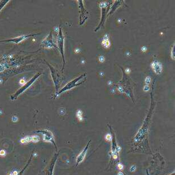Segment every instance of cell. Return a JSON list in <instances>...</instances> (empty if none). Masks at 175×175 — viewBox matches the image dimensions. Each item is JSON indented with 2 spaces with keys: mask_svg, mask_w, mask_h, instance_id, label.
I'll use <instances>...</instances> for the list:
<instances>
[{
  "mask_svg": "<svg viewBox=\"0 0 175 175\" xmlns=\"http://www.w3.org/2000/svg\"><path fill=\"white\" fill-rule=\"evenodd\" d=\"M40 75H41V73H38L37 74H36V75H34V76L29 80V81H28L27 83H26V84H25L24 85H23V86H22V87L20 88L19 89H18V90H17V92H15L14 94H12V95L11 96V100L12 101L17 100L18 96L20 95L22 93L24 92L26 89H27L28 88L30 87V86L32 85L33 84V83H34V82L36 81V79H37L39 78Z\"/></svg>",
  "mask_w": 175,
  "mask_h": 175,
  "instance_id": "obj_1",
  "label": "cell"
},
{
  "mask_svg": "<svg viewBox=\"0 0 175 175\" xmlns=\"http://www.w3.org/2000/svg\"><path fill=\"white\" fill-rule=\"evenodd\" d=\"M112 133V148H111V152L112 155H113V158L116 159L118 158L119 156V153L121 150V147H119L116 143V140L115 138V133L113 132L111 130Z\"/></svg>",
  "mask_w": 175,
  "mask_h": 175,
  "instance_id": "obj_2",
  "label": "cell"
},
{
  "mask_svg": "<svg viewBox=\"0 0 175 175\" xmlns=\"http://www.w3.org/2000/svg\"><path fill=\"white\" fill-rule=\"evenodd\" d=\"M38 133H42L43 136V140L47 142H50L54 144L56 146V143L54 141V137L53 133L48 130H41L37 131Z\"/></svg>",
  "mask_w": 175,
  "mask_h": 175,
  "instance_id": "obj_3",
  "label": "cell"
},
{
  "mask_svg": "<svg viewBox=\"0 0 175 175\" xmlns=\"http://www.w3.org/2000/svg\"><path fill=\"white\" fill-rule=\"evenodd\" d=\"M39 34H28V35H24V36H19V37L13 38V39H9V40H3V41H0V43L1 42H13V43H15L16 44H18L20 43V42H22V41L26 40L27 39L29 38L31 36H34L36 35H37Z\"/></svg>",
  "mask_w": 175,
  "mask_h": 175,
  "instance_id": "obj_4",
  "label": "cell"
},
{
  "mask_svg": "<svg viewBox=\"0 0 175 175\" xmlns=\"http://www.w3.org/2000/svg\"><path fill=\"white\" fill-rule=\"evenodd\" d=\"M90 141H89V142L88 143V144L86 145V146L84 148L83 151H81L80 153L79 154L78 157L76 158V164L75 166H78L79 164H80V163H82L83 162V160H84L85 158L86 155L87 154L88 149H89V146L90 143Z\"/></svg>",
  "mask_w": 175,
  "mask_h": 175,
  "instance_id": "obj_5",
  "label": "cell"
},
{
  "mask_svg": "<svg viewBox=\"0 0 175 175\" xmlns=\"http://www.w3.org/2000/svg\"><path fill=\"white\" fill-rule=\"evenodd\" d=\"M151 67L154 70V72L157 75H159L163 71V66H162L161 63L158 61H154L151 63Z\"/></svg>",
  "mask_w": 175,
  "mask_h": 175,
  "instance_id": "obj_6",
  "label": "cell"
},
{
  "mask_svg": "<svg viewBox=\"0 0 175 175\" xmlns=\"http://www.w3.org/2000/svg\"><path fill=\"white\" fill-rule=\"evenodd\" d=\"M42 45L44 48H51L53 47H56L55 45H54L53 42V40H52V36L51 34H50L49 35L46 39H45L42 42Z\"/></svg>",
  "mask_w": 175,
  "mask_h": 175,
  "instance_id": "obj_7",
  "label": "cell"
},
{
  "mask_svg": "<svg viewBox=\"0 0 175 175\" xmlns=\"http://www.w3.org/2000/svg\"><path fill=\"white\" fill-rule=\"evenodd\" d=\"M58 47H59V49L61 51V54L62 55L63 58L64 59V56H63V37L62 36V31H61V29H60L59 36H58Z\"/></svg>",
  "mask_w": 175,
  "mask_h": 175,
  "instance_id": "obj_8",
  "label": "cell"
},
{
  "mask_svg": "<svg viewBox=\"0 0 175 175\" xmlns=\"http://www.w3.org/2000/svg\"><path fill=\"white\" fill-rule=\"evenodd\" d=\"M102 45L105 48H109L110 45H111V43H110L109 40V36L107 34L104 36L103 39L102 41Z\"/></svg>",
  "mask_w": 175,
  "mask_h": 175,
  "instance_id": "obj_9",
  "label": "cell"
},
{
  "mask_svg": "<svg viewBox=\"0 0 175 175\" xmlns=\"http://www.w3.org/2000/svg\"><path fill=\"white\" fill-rule=\"evenodd\" d=\"M20 143H22V144L29 143V142H31V136L27 135V136L24 137L22 138V139L20 140Z\"/></svg>",
  "mask_w": 175,
  "mask_h": 175,
  "instance_id": "obj_10",
  "label": "cell"
},
{
  "mask_svg": "<svg viewBox=\"0 0 175 175\" xmlns=\"http://www.w3.org/2000/svg\"><path fill=\"white\" fill-rule=\"evenodd\" d=\"M76 117L80 121H82L83 120V112H82V111L81 110H78V111H77Z\"/></svg>",
  "mask_w": 175,
  "mask_h": 175,
  "instance_id": "obj_11",
  "label": "cell"
},
{
  "mask_svg": "<svg viewBox=\"0 0 175 175\" xmlns=\"http://www.w3.org/2000/svg\"><path fill=\"white\" fill-rule=\"evenodd\" d=\"M40 137L37 135H33L31 136V142H32L34 143L38 142L40 141Z\"/></svg>",
  "mask_w": 175,
  "mask_h": 175,
  "instance_id": "obj_12",
  "label": "cell"
},
{
  "mask_svg": "<svg viewBox=\"0 0 175 175\" xmlns=\"http://www.w3.org/2000/svg\"><path fill=\"white\" fill-rule=\"evenodd\" d=\"M10 1H6V0H2V1H0V11L2 10V9L4 8V7L6 5V4L8 3Z\"/></svg>",
  "mask_w": 175,
  "mask_h": 175,
  "instance_id": "obj_13",
  "label": "cell"
},
{
  "mask_svg": "<svg viewBox=\"0 0 175 175\" xmlns=\"http://www.w3.org/2000/svg\"><path fill=\"white\" fill-rule=\"evenodd\" d=\"M105 138L107 141H111L112 140V135H110V134H106V135H105Z\"/></svg>",
  "mask_w": 175,
  "mask_h": 175,
  "instance_id": "obj_14",
  "label": "cell"
},
{
  "mask_svg": "<svg viewBox=\"0 0 175 175\" xmlns=\"http://www.w3.org/2000/svg\"><path fill=\"white\" fill-rule=\"evenodd\" d=\"M171 57L173 58V59H175V44L171 49Z\"/></svg>",
  "mask_w": 175,
  "mask_h": 175,
  "instance_id": "obj_15",
  "label": "cell"
},
{
  "mask_svg": "<svg viewBox=\"0 0 175 175\" xmlns=\"http://www.w3.org/2000/svg\"><path fill=\"white\" fill-rule=\"evenodd\" d=\"M151 82V78L150 76H147L145 79V83L148 85Z\"/></svg>",
  "mask_w": 175,
  "mask_h": 175,
  "instance_id": "obj_16",
  "label": "cell"
},
{
  "mask_svg": "<svg viewBox=\"0 0 175 175\" xmlns=\"http://www.w3.org/2000/svg\"><path fill=\"white\" fill-rule=\"evenodd\" d=\"M123 167H124V166H123V164H121V163H118V168L119 170H122L123 169Z\"/></svg>",
  "mask_w": 175,
  "mask_h": 175,
  "instance_id": "obj_17",
  "label": "cell"
},
{
  "mask_svg": "<svg viewBox=\"0 0 175 175\" xmlns=\"http://www.w3.org/2000/svg\"><path fill=\"white\" fill-rule=\"evenodd\" d=\"M99 61L101 63H103L104 61H105V57H104L103 56H100V57H99Z\"/></svg>",
  "mask_w": 175,
  "mask_h": 175,
  "instance_id": "obj_18",
  "label": "cell"
},
{
  "mask_svg": "<svg viewBox=\"0 0 175 175\" xmlns=\"http://www.w3.org/2000/svg\"><path fill=\"white\" fill-rule=\"evenodd\" d=\"M149 89H150V87L147 85H145L144 87H143V90H144L145 92H147V91L149 90Z\"/></svg>",
  "mask_w": 175,
  "mask_h": 175,
  "instance_id": "obj_19",
  "label": "cell"
},
{
  "mask_svg": "<svg viewBox=\"0 0 175 175\" xmlns=\"http://www.w3.org/2000/svg\"><path fill=\"white\" fill-rule=\"evenodd\" d=\"M6 155V151L4 150H2L0 151V155L2 156V157H4Z\"/></svg>",
  "mask_w": 175,
  "mask_h": 175,
  "instance_id": "obj_20",
  "label": "cell"
},
{
  "mask_svg": "<svg viewBox=\"0 0 175 175\" xmlns=\"http://www.w3.org/2000/svg\"><path fill=\"white\" fill-rule=\"evenodd\" d=\"M135 169H136V167H135V165H133V166H132L130 168V172L135 171Z\"/></svg>",
  "mask_w": 175,
  "mask_h": 175,
  "instance_id": "obj_21",
  "label": "cell"
},
{
  "mask_svg": "<svg viewBox=\"0 0 175 175\" xmlns=\"http://www.w3.org/2000/svg\"><path fill=\"white\" fill-rule=\"evenodd\" d=\"M18 175V172L17 171H12L10 173V175Z\"/></svg>",
  "mask_w": 175,
  "mask_h": 175,
  "instance_id": "obj_22",
  "label": "cell"
},
{
  "mask_svg": "<svg viewBox=\"0 0 175 175\" xmlns=\"http://www.w3.org/2000/svg\"><path fill=\"white\" fill-rule=\"evenodd\" d=\"M12 121H14V122H16V121H18V118L17 116H13L12 118Z\"/></svg>",
  "mask_w": 175,
  "mask_h": 175,
  "instance_id": "obj_23",
  "label": "cell"
},
{
  "mask_svg": "<svg viewBox=\"0 0 175 175\" xmlns=\"http://www.w3.org/2000/svg\"><path fill=\"white\" fill-rule=\"evenodd\" d=\"M141 50H142V51H143V52H145V51H146V50H147V48H146V46H143L142 47V48H141Z\"/></svg>",
  "mask_w": 175,
  "mask_h": 175,
  "instance_id": "obj_24",
  "label": "cell"
},
{
  "mask_svg": "<svg viewBox=\"0 0 175 175\" xmlns=\"http://www.w3.org/2000/svg\"><path fill=\"white\" fill-rule=\"evenodd\" d=\"M125 72L127 73H129L130 72V69L129 68H127L125 69Z\"/></svg>",
  "mask_w": 175,
  "mask_h": 175,
  "instance_id": "obj_25",
  "label": "cell"
},
{
  "mask_svg": "<svg viewBox=\"0 0 175 175\" xmlns=\"http://www.w3.org/2000/svg\"><path fill=\"white\" fill-rule=\"evenodd\" d=\"M75 53H79L80 52V49L79 48H76L75 50Z\"/></svg>",
  "mask_w": 175,
  "mask_h": 175,
  "instance_id": "obj_26",
  "label": "cell"
},
{
  "mask_svg": "<svg viewBox=\"0 0 175 175\" xmlns=\"http://www.w3.org/2000/svg\"><path fill=\"white\" fill-rule=\"evenodd\" d=\"M119 90L120 92H123V88L121 87H119Z\"/></svg>",
  "mask_w": 175,
  "mask_h": 175,
  "instance_id": "obj_27",
  "label": "cell"
},
{
  "mask_svg": "<svg viewBox=\"0 0 175 175\" xmlns=\"http://www.w3.org/2000/svg\"><path fill=\"white\" fill-rule=\"evenodd\" d=\"M118 175H124V173L122 172H120L118 173Z\"/></svg>",
  "mask_w": 175,
  "mask_h": 175,
  "instance_id": "obj_28",
  "label": "cell"
},
{
  "mask_svg": "<svg viewBox=\"0 0 175 175\" xmlns=\"http://www.w3.org/2000/svg\"><path fill=\"white\" fill-rule=\"evenodd\" d=\"M175 175V172H173V173H172V174L169 175Z\"/></svg>",
  "mask_w": 175,
  "mask_h": 175,
  "instance_id": "obj_29",
  "label": "cell"
},
{
  "mask_svg": "<svg viewBox=\"0 0 175 175\" xmlns=\"http://www.w3.org/2000/svg\"><path fill=\"white\" fill-rule=\"evenodd\" d=\"M85 63V61H82V63Z\"/></svg>",
  "mask_w": 175,
  "mask_h": 175,
  "instance_id": "obj_30",
  "label": "cell"
},
{
  "mask_svg": "<svg viewBox=\"0 0 175 175\" xmlns=\"http://www.w3.org/2000/svg\"><path fill=\"white\" fill-rule=\"evenodd\" d=\"M124 175H126L125 174H124Z\"/></svg>",
  "mask_w": 175,
  "mask_h": 175,
  "instance_id": "obj_31",
  "label": "cell"
}]
</instances>
